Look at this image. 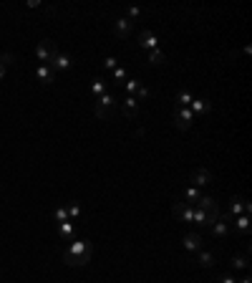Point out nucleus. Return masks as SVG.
Masks as SVG:
<instances>
[{"mask_svg": "<svg viewBox=\"0 0 252 283\" xmlns=\"http://www.w3.org/2000/svg\"><path fill=\"white\" fill-rule=\"evenodd\" d=\"M63 258H76V261H81V266H88L91 263V258H93V245H91V240H71V245L63 250Z\"/></svg>", "mask_w": 252, "mask_h": 283, "instance_id": "1", "label": "nucleus"}, {"mask_svg": "<svg viewBox=\"0 0 252 283\" xmlns=\"http://www.w3.org/2000/svg\"><path fill=\"white\" fill-rule=\"evenodd\" d=\"M111 111H119V104H116V96L106 91L104 96H99V99L93 101V114H96L99 119H109Z\"/></svg>", "mask_w": 252, "mask_h": 283, "instance_id": "2", "label": "nucleus"}, {"mask_svg": "<svg viewBox=\"0 0 252 283\" xmlns=\"http://www.w3.org/2000/svg\"><path fill=\"white\" fill-rule=\"evenodd\" d=\"M136 46H141V48H146V51H156V48H159V38H156L154 31L141 28V31L136 33Z\"/></svg>", "mask_w": 252, "mask_h": 283, "instance_id": "3", "label": "nucleus"}, {"mask_svg": "<svg viewBox=\"0 0 252 283\" xmlns=\"http://www.w3.org/2000/svg\"><path fill=\"white\" fill-rule=\"evenodd\" d=\"M53 53H58V46H56V41H51V38H46V41H41V43L36 46V59H38L41 64H48Z\"/></svg>", "mask_w": 252, "mask_h": 283, "instance_id": "4", "label": "nucleus"}, {"mask_svg": "<svg viewBox=\"0 0 252 283\" xmlns=\"http://www.w3.org/2000/svg\"><path fill=\"white\" fill-rule=\"evenodd\" d=\"M192 122H194V114L189 111V106H177L174 109V127L179 132H187L189 127H192Z\"/></svg>", "mask_w": 252, "mask_h": 283, "instance_id": "5", "label": "nucleus"}, {"mask_svg": "<svg viewBox=\"0 0 252 283\" xmlns=\"http://www.w3.org/2000/svg\"><path fill=\"white\" fill-rule=\"evenodd\" d=\"M189 182H192L194 187H204V185H212V182H214V175H212L209 169H204V167H197V169L189 172Z\"/></svg>", "mask_w": 252, "mask_h": 283, "instance_id": "6", "label": "nucleus"}, {"mask_svg": "<svg viewBox=\"0 0 252 283\" xmlns=\"http://www.w3.org/2000/svg\"><path fill=\"white\" fill-rule=\"evenodd\" d=\"M230 228H232V217H230L227 212H222V215H219V220H217V222H212L209 233H212L214 238H227V235H230Z\"/></svg>", "mask_w": 252, "mask_h": 283, "instance_id": "7", "label": "nucleus"}, {"mask_svg": "<svg viewBox=\"0 0 252 283\" xmlns=\"http://www.w3.org/2000/svg\"><path fill=\"white\" fill-rule=\"evenodd\" d=\"M46 66H51V71L56 73V71H68L71 66H73V61H71V56H68V53L58 51V53H53V56H51V61H48Z\"/></svg>", "mask_w": 252, "mask_h": 283, "instance_id": "8", "label": "nucleus"}, {"mask_svg": "<svg viewBox=\"0 0 252 283\" xmlns=\"http://www.w3.org/2000/svg\"><path fill=\"white\" fill-rule=\"evenodd\" d=\"M172 212H174V217H179L182 222H192V215H194V208L184 203V200H177L174 205H172Z\"/></svg>", "mask_w": 252, "mask_h": 283, "instance_id": "9", "label": "nucleus"}, {"mask_svg": "<svg viewBox=\"0 0 252 283\" xmlns=\"http://www.w3.org/2000/svg\"><path fill=\"white\" fill-rule=\"evenodd\" d=\"M119 111L124 114L126 119H136V114H139V101H136V96H124Z\"/></svg>", "mask_w": 252, "mask_h": 283, "instance_id": "10", "label": "nucleus"}, {"mask_svg": "<svg viewBox=\"0 0 252 283\" xmlns=\"http://www.w3.org/2000/svg\"><path fill=\"white\" fill-rule=\"evenodd\" d=\"M242 212L250 215V203H247L245 197H237V195H235V197L230 200V212H227V215H230V217H237V215H242Z\"/></svg>", "mask_w": 252, "mask_h": 283, "instance_id": "11", "label": "nucleus"}, {"mask_svg": "<svg viewBox=\"0 0 252 283\" xmlns=\"http://www.w3.org/2000/svg\"><path fill=\"white\" fill-rule=\"evenodd\" d=\"M114 31H116V36L119 38H129L131 33H134V20H129V18H116L114 20Z\"/></svg>", "mask_w": 252, "mask_h": 283, "instance_id": "12", "label": "nucleus"}, {"mask_svg": "<svg viewBox=\"0 0 252 283\" xmlns=\"http://www.w3.org/2000/svg\"><path fill=\"white\" fill-rule=\"evenodd\" d=\"M184 250H187V253H199V250H202V235H199V233L189 230L187 235H184Z\"/></svg>", "mask_w": 252, "mask_h": 283, "instance_id": "13", "label": "nucleus"}, {"mask_svg": "<svg viewBox=\"0 0 252 283\" xmlns=\"http://www.w3.org/2000/svg\"><path fill=\"white\" fill-rule=\"evenodd\" d=\"M36 78H38L43 86H51V83L56 81V73L51 71V66H46V64H38V66H36Z\"/></svg>", "mask_w": 252, "mask_h": 283, "instance_id": "14", "label": "nucleus"}, {"mask_svg": "<svg viewBox=\"0 0 252 283\" xmlns=\"http://www.w3.org/2000/svg\"><path fill=\"white\" fill-rule=\"evenodd\" d=\"M232 228L240 233V235H250V215L247 212H242V215H237V217H232Z\"/></svg>", "mask_w": 252, "mask_h": 283, "instance_id": "15", "label": "nucleus"}, {"mask_svg": "<svg viewBox=\"0 0 252 283\" xmlns=\"http://www.w3.org/2000/svg\"><path fill=\"white\" fill-rule=\"evenodd\" d=\"M209 109H212V104L207 99H192V104H189V111L194 117H204V114H209Z\"/></svg>", "mask_w": 252, "mask_h": 283, "instance_id": "16", "label": "nucleus"}, {"mask_svg": "<svg viewBox=\"0 0 252 283\" xmlns=\"http://www.w3.org/2000/svg\"><path fill=\"white\" fill-rule=\"evenodd\" d=\"M214 263H217V256L212 250H199L197 253V266L199 268H212Z\"/></svg>", "mask_w": 252, "mask_h": 283, "instance_id": "17", "label": "nucleus"}, {"mask_svg": "<svg viewBox=\"0 0 252 283\" xmlns=\"http://www.w3.org/2000/svg\"><path fill=\"white\" fill-rule=\"evenodd\" d=\"M58 235H61V240H73L76 238V222L73 220L58 222Z\"/></svg>", "mask_w": 252, "mask_h": 283, "instance_id": "18", "label": "nucleus"}, {"mask_svg": "<svg viewBox=\"0 0 252 283\" xmlns=\"http://www.w3.org/2000/svg\"><path fill=\"white\" fill-rule=\"evenodd\" d=\"M230 266L235 268V271H250V258H247V253H242V256H232L230 258Z\"/></svg>", "mask_w": 252, "mask_h": 283, "instance_id": "19", "label": "nucleus"}, {"mask_svg": "<svg viewBox=\"0 0 252 283\" xmlns=\"http://www.w3.org/2000/svg\"><path fill=\"white\" fill-rule=\"evenodd\" d=\"M192 222L197 225V230H209V222H207V212L194 208V215H192Z\"/></svg>", "mask_w": 252, "mask_h": 283, "instance_id": "20", "label": "nucleus"}, {"mask_svg": "<svg viewBox=\"0 0 252 283\" xmlns=\"http://www.w3.org/2000/svg\"><path fill=\"white\" fill-rule=\"evenodd\" d=\"M91 94H93L96 99H99V96H104V94H106V81L96 76V78L91 81Z\"/></svg>", "mask_w": 252, "mask_h": 283, "instance_id": "21", "label": "nucleus"}, {"mask_svg": "<svg viewBox=\"0 0 252 283\" xmlns=\"http://www.w3.org/2000/svg\"><path fill=\"white\" fill-rule=\"evenodd\" d=\"M202 197V192H199V187H194V185H189L187 190H184V203H189L192 208H194V203Z\"/></svg>", "mask_w": 252, "mask_h": 283, "instance_id": "22", "label": "nucleus"}, {"mask_svg": "<svg viewBox=\"0 0 252 283\" xmlns=\"http://www.w3.org/2000/svg\"><path fill=\"white\" fill-rule=\"evenodd\" d=\"M192 91H187V89H182V91H177V106H189L192 104Z\"/></svg>", "mask_w": 252, "mask_h": 283, "instance_id": "23", "label": "nucleus"}, {"mask_svg": "<svg viewBox=\"0 0 252 283\" xmlns=\"http://www.w3.org/2000/svg\"><path fill=\"white\" fill-rule=\"evenodd\" d=\"M53 220H56V225L68 220V210H66V205H58V208H53Z\"/></svg>", "mask_w": 252, "mask_h": 283, "instance_id": "24", "label": "nucleus"}, {"mask_svg": "<svg viewBox=\"0 0 252 283\" xmlns=\"http://www.w3.org/2000/svg\"><path fill=\"white\" fill-rule=\"evenodd\" d=\"M124 86H126V96H134V94L139 91V86H141V83H139L136 78H126Z\"/></svg>", "mask_w": 252, "mask_h": 283, "instance_id": "25", "label": "nucleus"}, {"mask_svg": "<svg viewBox=\"0 0 252 283\" xmlns=\"http://www.w3.org/2000/svg\"><path fill=\"white\" fill-rule=\"evenodd\" d=\"M13 64V53H3L0 56V81H3V76H5V69Z\"/></svg>", "mask_w": 252, "mask_h": 283, "instance_id": "26", "label": "nucleus"}, {"mask_svg": "<svg viewBox=\"0 0 252 283\" xmlns=\"http://www.w3.org/2000/svg\"><path fill=\"white\" fill-rule=\"evenodd\" d=\"M164 61H167V56H164L159 48H156V51H149V64H156V66H159V64H164Z\"/></svg>", "mask_w": 252, "mask_h": 283, "instance_id": "27", "label": "nucleus"}, {"mask_svg": "<svg viewBox=\"0 0 252 283\" xmlns=\"http://www.w3.org/2000/svg\"><path fill=\"white\" fill-rule=\"evenodd\" d=\"M66 210H68V220H78V217H81V205H78V203L66 205Z\"/></svg>", "mask_w": 252, "mask_h": 283, "instance_id": "28", "label": "nucleus"}, {"mask_svg": "<svg viewBox=\"0 0 252 283\" xmlns=\"http://www.w3.org/2000/svg\"><path fill=\"white\" fill-rule=\"evenodd\" d=\"M111 78H114V81H126V69L116 66V69L111 71Z\"/></svg>", "mask_w": 252, "mask_h": 283, "instance_id": "29", "label": "nucleus"}, {"mask_svg": "<svg viewBox=\"0 0 252 283\" xmlns=\"http://www.w3.org/2000/svg\"><path fill=\"white\" fill-rule=\"evenodd\" d=\"M104 66H106V69H109V71H114V69H116V66H119V61H116L114 56H106V59H104Z\"/></svg>", "mask_w": 252, "mask_h": 283, "instance_id": "30", "label": "nucleus"}, {"mask_svg": "<svg viewBox=\"0 0 252 283\" xmlns=\"http://www.w3.org/2000/svg\"><path fill=\"white\" fill-rule=\"evenodd\" d=\"M139 15H141V8H129V13H126L129 20H134V18H139Z\"/></svg>", "mask_w": 252, "mask_h": 283, "instance_id": "31", "label": "nucleus"}, {"mask_svg": "<svg viewBox=\"0 0 252 283\" xmlns=\"http://www.w3.org/2000/svg\"><path fill=\"white\" fill-rule=\"evenodd\" d=\"M217 283H237V278H232L230 273H225V276H219V278H217Z\"/></svg>", "mask_w": 252, "mask_h": 283, "instance_id": "32", "label": "nucleus"}, {"mask_svg": "<svg viewBox=\"0 0 252 283\" xmlns=\"http://www.w3.org/2000/svg\"><path fill=\"white\" fill-rule=\"evenodd\" d=\"M136 94H139V99H149V89H146V86H139Z\"/></svg>", "mask_w": 252, "mask_h": 283, "instance_id": "33", "label": "nucleus"}, {"mask_svg": "<svg viewBox=\"0 0 252 283\" xmlns=\"http://www.w3.org/2000/svg\"><path fill=\"white\" fill-rule=\"evenodd\" d=\"M237 283H252V278H250V276H245L242 281H237Z\"/></svg>", "mask_w": 252, "mask_h": 283, "instance_id": "34", "label": "nucleus"}]
</instances>
